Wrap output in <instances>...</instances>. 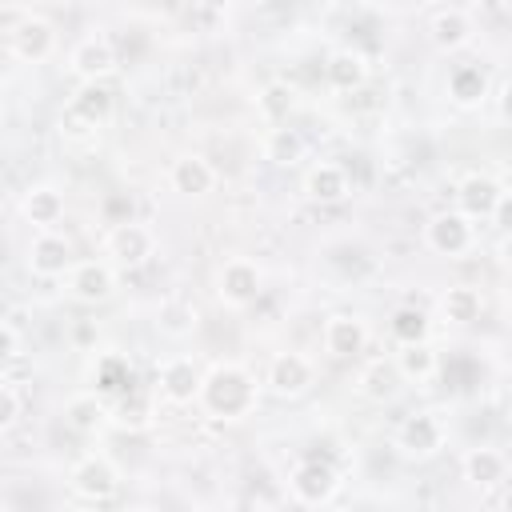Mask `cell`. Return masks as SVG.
<instances>
[{"label": "cell", "mask_w": 512, "mask_h": 512, "mask_svg": "<svg viewBox=\"0 0 512 512\" xmlns=\"http://www.w3.org/2000/svg\"><path fill=\"white\" fill-rule=\"evenodd\" d=\"M64 412H68V424L80 428V432H96V428L104 424V416H108V408L96 400V392H80V396H72Z\"/></svg>", "instance_id": "obj_31"}, {"label": "cell", "mask_w": 512, "mask_h": 512, "mask_svg": "<svg viewBox=\"0 0 512 512\" xmlns=\"http://www.w3.org/2000/svg\"><path fill=\"white\" fill-rule=\"evenodd\" d=\"M304 192L316 204H340L348 196V172L340 164H316L304 176Z\"/></svg>", "instance_id": "obj_19"}, {"label": "cell", "mask_w": 512, "mask_h": 512, "mask_svg": "<svg viewBox=\"0 0 512 512\" xmlns=\"http://www.w3.org/2000/svg\"><path fill=\"white\" fill-rule=\"evenodd\" d=\"M504 472H508V460H504L496 448H472V452L464 456V476H468L472 484H500Z\"/></svg>", "instance_id": "obj_27"}, {"label": "cell", "mask_w": 512, "mask_h": 512, "mask_svg": "<svg viewBox=\"0 0 512 512\" xmlns=\"http://www.w3.org/2000/svg\"><path fill=\"white\" fill-rule=\"evenodd\" d=\"M168 176H172V188L184 192V196H204V192L216 188V168L204 156H196V152L172 160V172Z\"/></svg>", "instance_id": "obj_17"}, {"label": "cell", "mask_w": 512, "mask_h": 512, "mask_svg": "<svg viewBox=\"0 0 512 512\" xmlns=\"http://www.w3.org/2000/svg\"><path fill=\"white\" fill-rule=\"evenodd\" d=\"M504 512H512V488L504 492Z\"/></svg>", "instance_id": "obj_38"}, {"label": "cell", "mask_w": 512, "mask_h": 512, "mask_svg": "<svg viewBox=\"0 0 512 512\" xmlns=\"http://www.w3.org/2000/svg\"><path fill=\"white\" fill-rule=\"evenodd\" d=\"M364 344H368V328L360 316L336 312L324 320V348L332 356H356V352H364Z\"/></svg>", "instance_id": "obj_15"}, {"label": "cell", "mask_w": 512, "mask_h": 512, "mask_svg": "<svg viewBox=\"0 0 512 512\" xmlns=\"http://www.w3.org/2000/svg\"><path fill=\"white\" fill-rule=\"evenodd\" d=\"M320 512H344V508H320Z\"/></svg>", "instance_id": "obj_40"}, {"label": "cell", "mask_w": 512, "mask_h": 512, "mask_svg": "<svg viewBox=\"0 0 512 512\" xmlns=\"http://www.w3.org/2000/svg\"><path fill=\"white\" fill-rule=\"evenodd\" d=\"M200 384H204V376L192 364V356H172L156 368V388L168 404H188L192 396H200Z\"/></svg>", "instance_id": "obj_9"}, {"label": "cell", "mask_w": 512, "mask_h": 512, "mask_svg": "<svg viewBox=\"0 0 512 512\" xmlns=\"http://www.w3.org/2000/svg\"><path fill=\"white\" fill-rule=\"evenodd\" d=\"M68 68H72V76H80V84H100V80L116 68V48H112V40L100 36V32L84 36V40L68 52Z\"/></svg>", "instance_id": "obj_6"}, {"label": "cell", "mask_w": 512, "mask_h": 512, "mask_svg": "<svg viewBox=\"0 0 512 512\" xmlns=\"http://www.w3.org/2000/svg\"><path fill=\"white\" fill-rule=\"evenodd\" d=\"M440 444H444V428H440V420L428 416V412L408 416V420L400 424V432H396V448H400L404 456H432Z\"/></svg>", "instance_id": "obj_14"}, {"label": "cell", "mask_w": 512, "mask_h": 512, "mask_svg": "<svg viewBox=\"0 0 512 512\" xmlns=\"http://www.w3.org/2000/svg\"><path fill=\"white\" fill-rule=\"evenodd\" d=\"M20 212H24V220H28V224H36V228H44V232H48V228L64 216V196H60L52 184H36V188H28V192H24Z\"/></svg>", "instance_id": "obj_20"}, {"label": "cell", "mask_w": 512, "mask_h": 512, "mask_svg": "<svg viewBox=\"0 0 512 512\" xmlns=\"http://www.w3.org/2000/svg\"><path fill=\"white\" fill-rule=\"evenodd\" d=\"M500 108H504V116H508V120H512V84H508V88H504V96H500Z\"/></svg>", "instance_id": "obj_37"}, {"label": "cell", "mask_w": 512, "mask_h": 512, "mask_svg": "<svg viewBox=\"0 0 512 512\" xmlns=\"http://www.w3.org/2000/svg\"><path fill=\"white\" fill-rule=\"evenodd\" d=\"M112 116V88L100 84H80L76 96L68 100V108L60 112V136L64 140H88L96 136V128H104Z\"/></svg>", "instance_id": "obj_2"}, {"label": "cell", "mask_w": 512, "mask_h": 512, "mask_svg": "<svg viewBox=\"0 0 512 512\" xmlns=\"http://www.w3.org/2000/svg\"><path fill=\"white\" fill-rule=\"evenodd\" d=\"M264 384H268L276 396H300V392L312 384V360L300 356V352H280V356H272Z\"/></svg>", "instance_id": "obj_12"}, {"label": "cell", "mask_w": 512, "mask_h": 512, "mask_svg": "<svg viewBox=\"0 0 512 512\" xmlns=\"http://www.w3.org/2000/svg\"><path fill=\"white\" fill-rule=\"evenodd\" d=\"M324 72H328L332 88L352 92V88H360V84L368 80V60H364L356 48H340V52H332V56H328Z\"/></svg>", "instance_id": "obj_22"}, {"label": "cell", "mask_w": 512, "mask_h": 512, "mask_svg": "<svg viewBox=\"0 0 512 512\" xmlns=\"http://www.w3.org/2000/svg\"><path fill=\"white\" fill-rule=\"evenodd\" d=\"M388 328H392V336H396L400 344H428V312L416 308V304H400V308L392 312Z\"/></svg>", "instance_id": "obj_28"}, {"label": "cell", "mask_w": 512, "mask_h": 512, "mask_svg": "<svg viewBox=\"0 0 512 512\" xmlns=\"http://www.w3.org/2000/svg\"><path fill=\"white\" fill-rule=\"evenodd\" d=\"M196 324H200V312H196L192 300H184V296H168V300L160 304V328H164L168 336H188Z\"/></svg>", "instance_id": "obj_30"}, {"label": "cell", "mask_w": 512, "mask_h": 512, "mask_svg": "<svg viewBox=\"0 0 512 512\" xmlns=\"http://www.w3.org/2000/svg\"><path fill=\"white\" fill-rule=\"evenodd\" d=\"M496 256H500V264L512 272V232H504V236H500V244H496Z\"/></svg>", "instance_id": "obj_36"}, {"label": "cell", "mask_w": 512, "mask_h": 512, "mask_svg": "<svg viewBox=\"0 0 512 512\" xmlns=\"http://www.w3.org/2000/svg\"><path fill=\"white\" fill-rule=\"evenodd\" d=\"M0 20L8 24V52L28 60V64H40L52 56L56 48V28L40 16V12H24V8H4Z\"/></svg>", "instance_id": "obj_3"}, {"label": "cell", "mask_w": 512, "mask_h": 512, "mask_svg": "<svg viewBox=\"0 0 512 512\" xmlns=\"http://www.w3.org/2000/svg\"><path fill=\"white\" fill-rule=\"evenodd\" d=\"M132 512H160V508H132Z\"/></svg>", "instance_id": "obj_39"}, {"label": "cell", "mask_w": 512, "mask_h": 512, "mask_svg": "<svg viewBox=\"0 0 512 512\" xmlns=\"http://www.w3.org/2000/svg\"><path fill=\"white\" fill-rule=\"evenodd\" d=\"M396 368H400L404 380H412V384H428V380L436 376L440 360H436V352H432L428 344H400V352H396Z\"/></svg>", "instance_id": "obj_24"}, {"label": "cell", "mask_w": 512, "mask_h": 512, "mask_svg": "<svg viewBox=\"0 0 512 512\" xmlns=\"http://www.w3.org/2000/svg\"><path fill=\"white\" fill-rule=\"evenodd\" d=\"M96 388L100 392H120V388H132V372L124 368V360L120 356H104L100 360V368H96Z\"/></svg>", "instance_id": "obj_32"}, {"label": "cell", "mask_w": 512, "mask_h": 512, "mask_svg": "<svg viewBox=\"0 0 512 512\" xmlns=\"http://www.w3.org/2000/svg\"><path fill=\"white\" fill-rule=\"evenodd\" d=\"M484 92H488V76L480 64H456L448 72V96L456 104H476V100H484Z\"/></svg>", "instance_id": "obj_25"}, {"label": "cell", "mask_w": 512, "mask_h": 512, "mask_svg": "<svg viewBox=\"0 0 512 512\" xmlns=\"http://www.w3.org/2000/svg\"><path fill=\"white\" fill-rule=\"evenodd\" d=\"M264 156L272 160V164H296L300 156H304V136L296 132V128H268V136H264Z\"/></svg>", "instance_id": "obj_29"}, {"label": "cell", "mask_w": 512, "mask_h": 512, "mask_svg": "<svg viewBox=\"0 0 512 512\" xmlns=\"http://www.w3.org/2000/svg\"><path fill=\"white\" fill-rule=\"evenodd\" d=\"M260 284H264L260 268H256L252 260H244V256L224 260L220 272H216V296H220V304H228V308H248V304L260 296Z\"/></svg>", "instance_id": "obj_4"}, {"label": "cell", "mask_w": 512, "mask_h": 512, "mask_svg": "<svg viewBox=\"0 0 512 512\" xmlns=\"http://www.w3.org/2000/svg\"><path fill=\"white\" fill-rule=\"evenodd\" d=\"M288 484H292V496H296L300 504L324 508L340 480H336V468H332L328 460H304V464H296V472H292Z\"/></svg>", "instance_id": "obj_8"}, {"label": "cell", "mask_w": 512, "mask_h": 512, "mask_svg": "<svg viewBox=\"0 0 512 512\" xmlns=\"http://www.w3.org/2000/svg\"><path fill=\"white\" fill-rule=\"evenodd\" d=\"M424 240L440 256H464L472 248V240H476V228H472V220L464 212H436L428 220V228H424Z\"/></svg>", "instance_id": "obj_7"}, {"label": "cell", "mask_w": 512, "mask_h": 512, "mask_svg": "<svg viewBox=\"0 0 512 512\" xmlns=\"http://www.w3.org/2000/svg\"><path fill=\"white\" fill-rule=\"evenodd\" d=\"M428 36L440 52H456L472 40V20L464 8H440L432 20H428Z\"/></svg>", "instance_id": "obj_16"}, {"label": "cell", "mask_w": 512, "mask_h": 512, "mask_svg": "<svg viewBox=\"0 0 512 512\" xmlns=\"http://www.w3.org/2000/svg\"><path fill=\"white\" fill-rule=\"evenodd\" d=\"M360 392L368 396V400H376V404H384V400H392L396 392H400V384H404V376H400V368H396V360H368L364 368H360Z\"/></svg>", "instance_id": "obj_21"}, {"label": "cell", "mask_w": 512, "mask_h": 512, "mask_svg": "<svg viewBox=\"0 0 512 512\" xmlns=\"http://www.w3.org/2000/svg\"><path fill=\"white\" fill-rule=\"evenodd\" d=\"M16 420H20V392H16V380H4V388H0V428L8 432Z\"/></svg>", "instance_id": "obj_34"}, {"label": "cell", "mask_w": 512, "mask_h": 512, "mask_svg": "<svg viewBox=\"0 0 512 512\" xmlns=\"http://www.w3.org/2000/svg\"><path fill=\"white\" fill-rule=\"evenodd\" d=\"M256 108H260V116H264L272 128H280V124H288V116H292V108H296V92H292L284 80H272V84L260 88Z\"/></svg>", "instance_id": "obj_26"}, {"label": "cell", "mask_w": 512, "mask_h": 512, "mask_svg": "<svg viewBox=\"0 0 512 512\" xmlns=\"http://www.w3.org/2000/svg\"><path fill=\"white\" fill-rule=\"evenodd\" d=\"M480 308H484V300H480V292H476L472 284H452V288L440 296V312H444V320H452V324H472V320H480Z\"/></svg>", "instance_id": "obj_23"}, {"label": "cell", "mask_w": 512, "mask_h": 512, "mask_svg": "<svg viewBox=\"0 0 512 512\" xmlns=\"http://www.w3.org/2000/svg\"><path fill=\"white\" fill-rule=\"evenodd\" d=\"M492 220H496L504 232H512V192H504V196H500V204H496Z\"/></svg>", "instance_id": "obj_35"}, {"label": "cell", "mask_w": 512, "mask_h": 512, "mask_svg": "<svg viewBox=\"0 0 512 512\" xmlns=\"http://www.w3.org/2000/svg\"><path fill=\"white\" fill-rule=\"evenodd\" d=\"M200 404L220 420H240L256 408V380L240 364H216L200 384Z\"/></svg>", "instance_id": "obj_1"}, {"label": "cell", "mask_w": 512, "mask_h": 512, "mask_svg": "<svg viewBox=\"0 0 512 512\" xmlns=\"http://www.w3.org/2000/svg\"><path fill=\"white\" fill-rule=\"evenodd\" d=\"M500 196H504V188L492 180V176H468L464 184H460V192H456V200H460V212L472 220V216H492L496 212V204H500Z\"/></svg>", "instance_id": "obj_18"}, {"label": "cell", "mask_w": 512, "mask_h": 512, "mask_svg": "<svg viewBox=\"0 0 512 512\" xmlns=\"http://www.w3.org/2000/svg\"><path fill=\"white\" fill-rule=\"evenodd\" d=\"M112 288H116V272H112L108 260H80L68 272V292L80 304H100V300L112 296Z\"/></svg>", "instance_id": "obj_10"}, {"label": "cell", "mask_w": 512, "mask_h": 512, "mask_svg": "<svg viewBox=\"0 0 512 512\" xmlns=\"http://www.w3.org/2000/svg\"><path fill=\"white\" fill-rule=\"evenodd\" d=\"M148 412H152L148 396H136V392H132V404H128V396H124V404L116 408V420L128 424V428H144V424H148Z\"/></svg>", "instance_id": "obj_33"}, {"label": "cell", "mask_w": 512, "mask_h": 512, "mask_svg": "<svg viewBox=\"0 0 512 512\" xmlns=\"http://www.w3.org/2000/svg\"><path fill=\"white\" fill-rule=\"evenodd\" d=\"M72 244H68V236H60V232H40V236H32V244H28V268L36 272V276H64V272H72Z\"/></svg>", "instance_id": "obj_11"}, {"label": "cell", "mask_w": 512, "mask_h": 512, "mask_svg": "<svg viewBox=\"0 0 512 512\" xmlns=\"http://www.w3.org/2000/svg\"><path fill=\"white\" fill-rule=\"evenodd\" d=\"M72 492L80 500H92V504H104L120 492V472L112 460L104 456H84L76 468H72Z\"/></svg>", "instance_id": "obj_5"}, {"label": "cell", "mask_w": 512, "mask_h": 512, "mask_svg": "<svg viewBox=\"0 0 512 512\" xmlns=\"http://www.w3.org/2000/svg\"><path fill=\"white\" fill-rule=\"evenodd\" d=\"M152 248H156V240H152V232L144 228V224H136V220H128V224H116L112 232H108V256L116 260V264H144L148 256H152Z\"/></svg>", "instance_id": "obj_13"}]
</instances>
